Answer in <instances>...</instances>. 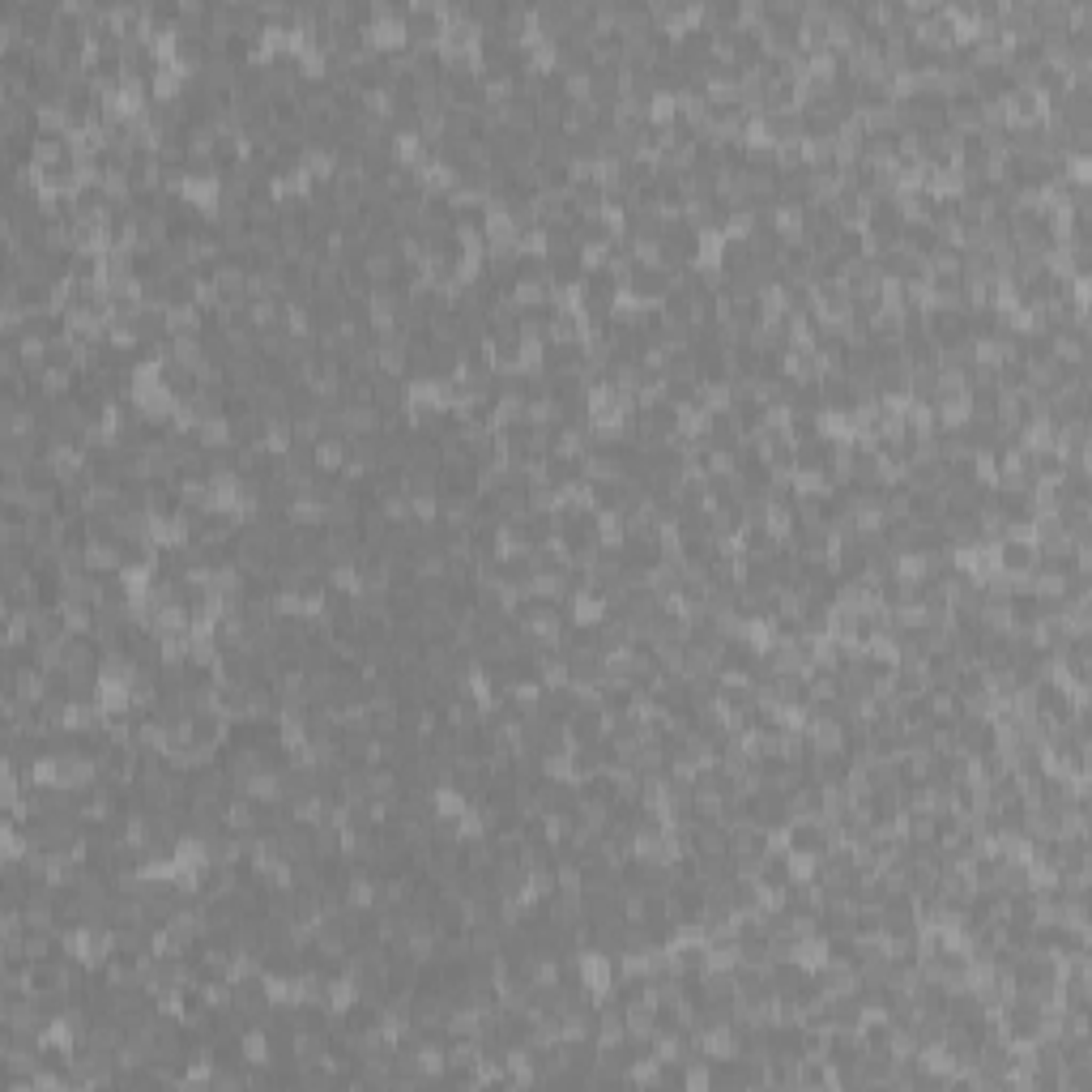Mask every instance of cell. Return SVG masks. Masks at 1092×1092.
I'll return each mask as SVG.
<instances>
[{"label": "cell", "instance_id": "cell-1", "mask_svg": "<svg viewBox=\"0 0 1092 1092\" xmlns=\"http://www.w3.org/2000/svg\"><path fill=\"white\" fill-rule=\"evenodd\" d=\"M994 555H999V572H1007V576L1033 572V564H1037V542H1033V538H1003L999 546H994Z\"/></svg>", "mask_w": 1092, "mask_h": 1092}, {"label": "cell", "instance_id": "cell-2", "mask_svg": "<svg viewBox=\"0 0 1092 1092\" xmlns=\"http://www.w3.org/2000/svg\"><path fill=\"white\" fill-rule=\"evenodd\" d=\"M406 380L401 376H389V372H376L372 376V406L380 414H393V410H406Z\"/></svg>", "mask_w": 1092, "mask_h": 1092}, {"label": "cell", "instance_id": "cell-3", "mask_svg": "<svg viewBox=\"0 0 1092 1092\" xmlns=\"http://www.w3.org/2000/svg\"><path fill=\"white\" fill-rule=\"evenodd\" d=\"M342 431L350 440L355 436H376L380 431V410L372 406V401H350V406H342Z\"/></svg>", "mask_w": 1092, "mask_h": 1092}]
</instances>
